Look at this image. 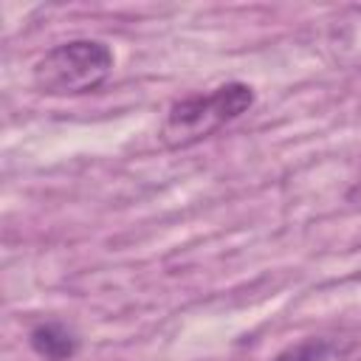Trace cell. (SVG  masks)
I'll return each instance as SVG.
<instances>
[{
	"mask_svg": "<svg viewBox=\"0 0 361 361\" xmlns=\"http://www.w3.org/2000/svg\"><path fill=\"white\" fill-rule=\"evenodd\" d=\"M254 104V90L245 82H226L209 93H197L189 99H180L169 107L164 124H161V141L169 149L192 147L228 121L248 113Z\"/></svg>",
	"mask_w": 361,
	"mask_h": 361,
	"instance_id": "1",
	"label": "cell"
},
{
	"mask_svg": "<svg viewBox=\"0 0 361 361\" xmlns=\"http://www.w3.org/2000/svg\"><path fill=\"white\" fill-rule=\"evenodd\" d=\"M113 71V51L102 39H71L45 51L31 71L34 87L48 96H79L102 87Z\"/></svg>",
	"mask_w": 361,
	"mask_h": 361,
	"instance_id": "2",
	"label": "cell"
},
{
	"mask_svg": "<svg viewBox=\"0 0 361 361\" xmlns=\"http://www.w3.org/2000/svg\"><path fill=\"white\" fill-rule=\"evenodd\" d=\"M31 350L45 361H71L79 353V336L62 322H39L28 333Z\"/></svg>",
	"mask_w": 361,
	"mask_h": 361,
	"instance_id": "3",
	"label": "cell"
},
{
	"mask_svg": "<svg viewBox=\"0 0 361 361\" xmlns=\"http://www.w3.org/2000/svg\"><path fill=\"white\" fill-rule=\"evenodd\" d=\"M271 361H353V344L333 336H310L285 347Z\"/></svg>",
	"mask_w": 361,
	"mask_h": 361,
	"instance_id": "4",
	"label": "cell"
}]
</instances>
